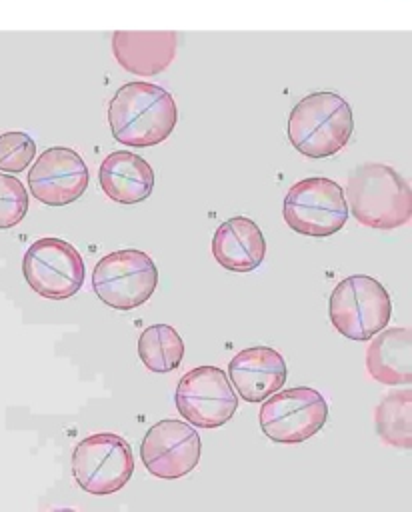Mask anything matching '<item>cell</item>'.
Returning <instances> with one entry per match:
<instances>
[{
	"instance_id": "8",
	"label": "cell",
	"mask_w": 412,
	"mask_h": 512,
	"mask_svg": "<svg viewBox=\"0 0 412 512\" xmlns=\"http://www.w3.org/2000/svg\"><path fill=\"white\" fill-rule=\"evenodd\" d=\"M262 432L278 444H298L322 430L328 418L324 396L310 386L276 390L262 400Z\"/></svg>"
},
{
	"instance_id": "20",
	"label": "cell",
	"mask_w": 412,
	"mask_h": 512,
	"mask_svg": "<svg viewBox=\"0 0 412 512\" xmlns=\"http://www.w3.org/2000/svg\"><path fill=\"white\" fill-rule=\"evenodd\" d=\"M36 142L30 134L12 130L0 134V170L22 172L34 160Z\"/></svg>"
},
{
	"instance_id": "2",
	"label": "cell",
	"mask_w": 412,
	"mask_h": 512,
	"mask_svg": "<svg viewBox=\"0 0 412 512\" xmlns=\"http://www.w3.org/2000/svg\"><path fill=\"white\" fill-rule=\"evenodd\" d=\"M344 196L348 212L368 228L392 230L410 222V184L392 166L378 162L360 164L350 172Z\"/></svg>"
},
{
	"instance_id": "14",
	"label": "cell",
	"mask_w": 412,
	"mask_h": 512,
	"mask_svg": "<svg viewBox=\"0 0 412 512\" xmlns=\"http://www.w3.org/2000/svg\"><path fill=\"white\" fill-rule=\"evenodd\" d=\"M178 48V36L172 30L162 32H128L118 30L112 36L116 62L130 74L154 76L166 70Z\"/></svg>"
},
{
	"instance_id": "13",
	"label": "cell",
	"mask_w": 412,
	"mask_h": 512,
	"mask_svg": "<svg viewBox=\"0 0 412 512\" xmlns=\"http://www.w3.org/2000/svg\"><path fill=\"white\" fill-rule=\"evenodd\" d=\"M228 378L244 402H262L286 384L288 368L278 350L252 346L230 360Z\"/></svg>"
},
{
	"instance_id": "3",
	"label": "cell",
	"mask_w": 412,
	"mask_h": 512,
	"mask_svg": "<svg viewBox=\"0 0 412 512\" xmlns=\"http://www.w3.org/2000/svg\"><path fill=\"white\" fill-rule=\"evenodd\" d=\"M354 130L350 104L336 92L304 96L288 116V140L308 158H328L342 150Z\"/></svg>"
},
{
	"instance_id": "10",
	"label": "cell",
	"mask_w": 412,
	"mask_h": 512,
	"mask_svg": "<svg viewBox=\"0 0 412 512\" xmlns=\"http://www.w3.org/2000/svg\"><path fill=\"white\" fill-rule=\"evenodd\" d=\"M174 402L180 416L198 428H218L238 408V396L226 372L216 366L188 370L176 386Z\"/></svg>"
},
{
	"instance_id": "1",
	"label": "cell",
	"mask_w": 412,
	"mask_h": 512,
	"mask_svg": "<svg viewBox=\"0 0 412 512\" xmlns=\"http://www.w3.org/2000/svg\"><path fill=\"white\" fill-rule=\"evenodd\" d=\"M178 122L170 92L152 82L122 84L108 104L112 136L126 146L146 148L164 142Z\"/></svg>"
},
{
	"instance_id": "16",
	"label": "cell",
	"mask_w": 412,
	"mask_h": 512,
	"mask_svg": "<svg viewBox=\"0 0 412 512\" xmlns=\"http://www.w3.org/2000/svg\"><path fill=\"white\" fill-rule=\"evenodd\" d=\"M216 262L230 272H252L266 254V240L258 224L246 216L228 218L218 226L212 238Z\"/></svg>"
},
{
	"instance_id": "6",
	"label": "cell",
	"mask_w": 412,
	"mask_h": 512,
	"mask_svg": "<svg viewBox=\"0 0 412 512\" xmlns=\"http://www.w3.org/2000/svg\"><path fill=\"white\" fill-rule=\"evenodd\" d=\"M158 286L154 260L134 248L102 256L92 272L94 294L110 308L132 310L142 306Z\"/></svg>"
},
{
	"instance_id": "12",
	"label": "cell",
	"mask_w": 412,
	"mask_h": 512,
	"mask_svg": "<svg viewBox=\"0 0 412 512\" xmlns=\"http://www.w3.org/2000/svg\"><path fill=\"white\" fill-rule=\"evenodd\" d=\"M32 162L28 186L38 202L46 206H66L86 192L90 174L76 150L52 146Z\"/></svg>"
},
{
	"instance_id": "21",
	"label": "cell",
	"mask_w": 412,
	"mask_h": 512,
	"mask_svg": "<svg viewBox=\"0 0 412 512\" xmlns=\"http://www.w3.org/2000/svg\"><path fill=\"white\" fill-rule=\"evenodd\" d=\"M28 212V192L16 176L0 170V230L12 228Z\"/></svg>"
},
{
	"instance_id": "18",
	"label": "cell",
	"mask_w": 412,
	"mask_h": 512,
	"mask_svg": "<svg viewBox=\"0 0 412 512\" xmlns=\"http://www.w3.org/2000/svg\"><path fill=\"white\" fill-rule=\"evenodd\" d=\"M376 432L382 442L410 450L412 446V392L410 388L386 394L374 410Z\"/></svg>"
},
{
	"instance_id": "9",
	"label": "cell",
	"mask_w": 412,
	"mask_h": 512,
	"mask_svg": "<svg viewBox=\"0 0 412 512\" xmlns=\"http://www.w3.org/2000/svg\"><path fill=\"white\" fill-rule=\"evenodd\" d=\"M22 274L42 298L64 300L82 288L86 266L82 254L70 242L46 236L34 240L26 250Z\"/></svg>"
},
{
	"instance_id": "11",
	"label": "cell",
	"mask_w": 412,
	"mask_h": 512,
	"mask_svg": "<svg viewBox=\"0 0 412 512\" xmlns=\"http://www.w3.org/2000/svg\"><path fill=\"white\" fill-rule=\"evenodd\" d=\"M200 436L182 420H160L148 428L140 444L146 470L160 480H178L200 462Z\"/></svg>"
},
{
	"instance_id": "19",
	"label": "cell",
	"mask_w": 412,
	"mask_h": 512,
	"mask_svg": "<svg viewBox=\"0 0 412 512\" xmlns=\"http://www.w3.org/2000/svg\"><path fill=\"white\" fill-rule=\"evenodd\" d=\"M138 356L150 372H172L184 358V340L170 324H152L138 338Z\"/></svg>"
},
{
	"instance_id": "7",
	"label": "cell",
	"mask_w": 412,
	"mask_h": 512,
	"mask_svg": "<svg viewBox=\"0 0 412 512\" xmlns=\"http://www.w3.org/2000/svg\"><path fill=\"white\" fill-rule=\"evenodd\" d=\"M134 472L130 444L114 432H98L80 440L72 452L76 484L94 496L114 494L124 488Z\"/></svg>"
},
{
	"instance_id": "17",
	"label": "cell",
	"mask_w": 412,
	"mask_h": 512,
	"mask_svg": "<svg viewBox=\"0 0 412 512\" xmlns=\"http://www.w3.org/2000/svg\"><path fill=\"white\" fill-rule=\"evenodd\" d=\"M368 374L388 386L408 384L412 378V334L408 328H382L366 350Z\"/></svg>"
},
{
	"instance_id": "5",
	"label": "cell",
	"mask_w": 412,
	"mask_h": 512,
	"mask_svg": "<svg viewBox=\"0 0 412 512\" xmlns=\"http://www.w3.org/2000/svg\"><path fill=\"white\" fill-rule=\"evenodd\" d=\"M282 214L294 232L326 238L344 228L348 220V204L338 182L324 176H312L290 186L284 196Z\"/></svg>"
},
{
	"instance_id": "4",
	"label": "cell",
	"mask_w": 412,
	"mask_h": 512,
	"mask_svg": "<svg viewBox=\"0 0 412 512\" xmlns=\"http://www.w3.org/2000/svg\"><path fill=\"white\" fill-rule=\"evenodd\" d=\"M328 314L342 336L364 342L386 328L392 314L390 294L376 278L354 274L332 290Z\"/></svg>"
},
{
	"instance_id": "15",
	"label": "cell",
	"mask_w": 412,
	"mask_h": 512,
	"mask_svg": "<svg viewBox=\"0 0 412 512\" xmlns=\"http://www.w3.org/2000/svg\"><path fill=\"white\" fill-rule=\"evenodd\" d=\"M98 182L110 200L130 206L144 202L152 194L154 170L130 150H114L102 160Z\"/></svg>"
}]
</instances>
